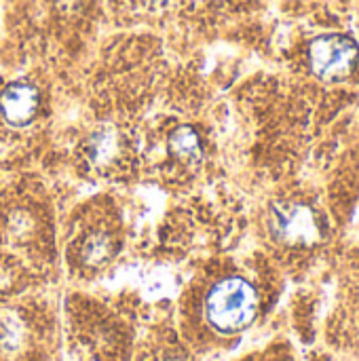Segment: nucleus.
<instances>
[{
	"instance_id": "obj_2",
	"label": "nucleus",
	"mask_w": 359,
	"mask_h": 361,
	"mask_svg": "<svg viewBox=\"0 0 359 361\" xmlns=\"http://www.w3.org/2000/svg\"><path fill=\"white\" fill-rule=\"evenodd\" d=\"M358 61V44L345 36H322L311 44V66L322 78H343Z\"/></svg>"
},
{
	"instance_id": "obj_3",
	"label": "nucleus",
	"mask_w": 359,
	"mask_h": 361,
	"mask_svg": "<svg viewBox=\"0 0 359 361\" xmlns=\"http://www.w3.org/2000/svg\"><path fill=\"white\" fill-rule=\"evenodd\" d=\"M38 110V91L30 82H13L0 95V112L11 125H28Z\"/></svg>"
},
{
	"instance_id": "obj_1",
	"label": "nucleus",
	"mask_w": 359,
	"mask_h": 361,
	"mask_svg": "<svg viewBox=\"0 0 359 361\" xmlns=\"http://www.w3.org/2000/svg\"><path fill=\"white\" fill-rule=\"evenodd\" d=\"M203 315L212 330L235 334L256 315V292L241 277L218 279L205 294Z\"/></svg>"
},
{
	"instance_id": "obj_6",
	"label": "nucleus",
	"mask_w": 359,
	"mask_h": 361,
	"mask_svg": "<svg viewBox=\"0 0 359 361\" xmlns=\"http://www.w3.org/2000/svg\"><path fill=\"white\" fill-rule=\"evenodd\" d=\"M150 2H165V0H150Z\"/></svg>"
},
{
	"instance_id": "obj_5",
	"label": "nucleus",
	"mask_w": 359,
	"mask_h": 361,
	"mask_svg": "<svg viewBox=\"0 0 359 361\" xmlns=\"http://www.w3.org/2000/svg\"><path fill=\"white\" fill-rule=\"evenodd\" d=\"M171 148L180 159H197L199 157V140L188 127H180L171 135Z\"/></svg>"
},
{
	"instance_id": "obj_4",
	"label": "nucleus",
	"mask_w": 359,
	"mask_h": 361,
	"mask_svg": "<svg viewBox=\"0 0 359 361\" xmlns=\"http://www.w3.org/2000/svg\"><path fill=\"white\" fill-rule=\"evenodd\" d=\"M277 226L279 233L288 239H305L315 233L313 218L303 207H294L290 212H277Z\"/></svg>"
}]
</instances>
